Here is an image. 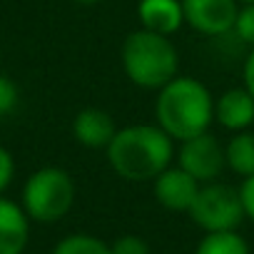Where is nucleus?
Here are the masks:
<instances>
[{
  "instance_id": "nucleus-1",
  "label": "nucleus",
  "mask_w": 254,
  "mask_h": 254,
  "mask_svg": "<svg viewBox=\"0 0 254 254\" xmlns=\"http://www.w3.org/2000/svg\"><path fill=\"white\" fill-rule=\"evenodd\" d=\"M112 172L127 182H152L175 160V140L155 125H127L105 147Z\"/></svg>"
},
{
  "instance_id": "nucleus-2",
  "label": "nucleus",
  "mask_w": 254,
  "mask_h": 254,
  "mask_svg": "<svg viewBox=\"0 0 254 254\" xmlns=\"http://www.w3.org/2000/svg\"><path fill=\"white\" fill-rule=\"evenodd\" d=\"M155 117L157 125L175 142H182L187 137L207 132L212 127L214 95L197 77L177 75L157 90Z\"/></svg>"
},
{
  "instance_id": "nucleus-3",
  "label": "nucleus",
  "mask_w": 254,
  "mask_h": 254,
  "mask_svg": "<svg viewBox=\"0 0 254 254\" xmlns=\"http://www.w3.org/2000/svg\"><path fill=\"white\" fill-rule=\"evenodd\" d=\"M120 60L127 80L142 90H160L180 75V53L172 38L145 28L125 38Z\"/></svg>"
},
{
  "instance_id": "nucleus-4",
  "label": "nucleus",
  "mask_w": 254,
  "mask_h": 254,
  "mask_svg": "<svg viewBox=\"0 0 254 254\" xmlns=\"http://www.w3.org/2000/svg\"><path fill=\"white\" fill-rule=\"evenodd\" d=\"M20 204L35 222L50 224L63 219L75 204V182L70 172L53 165L35 170L23 185Z\"/></svg>"
},
{
  "instance_id": "nucleus-5",
  "label": "nucleus",
  "mask_w": 254,
  "mask_h": 254,
  "mask_svg": "<svg viewBox=\"0 0 254 254\" xmlns=\"http://www.w3.org/2000/svg\"><path fill=\"white\" fill-rule=\"evenodd\" d=\"M197 227L204 232H224L237 229L244 219V207L239 190L224 182H204L187 212Z\"/></svg>"
},
{
  "instance_id": "nucleus-6",
  "label": "nucleus",
  "mask_w": 254,
  "mask_h": 254,
  "mask_svg": "<svg viewBox=\"0 0 254 254\" xmlns=\"http://www.w3.org/2000/svg\"><path fill=\"white\" fill-rule=\"evenodd\" d=\"M175 157H177V165L185 172H190L199 185L214 182L224 172V167H227L224 145L209 130L202 132V135L182 140L180 147L175 150Z\"/></svg>"
},
{
  "instance_id": "nucleus-7",
  "label": "nucleus",
  "mask_w": 254,
  "mask_h": 254,
  "mask_svg": "<svg viewBox=\"0 0 254 254\" xmlns=\"http://www.w3.org/2000/svg\"><path fill=\"white\" fill-rule=\"evenodd\" d=\"M180 3H182L185 25H190L192 30L207 38H219L232 33L239 10L237 0H180Z\"/></svg>"
},
{
  "instance_id": "nucleus-8",
  "label": "nucleus",
  "mask_w": 254,
  "mask_h": 254,
  "mask_svg": "<svg viewBox=\"0 0 254 254\" xmlns=\"http://www.w3.org/2000/svg\"><path fill=\"white\" fill-rule=\"evenodd\" d=\"M152 192L155 199L170 209V212H190L197 192H199V182L185 172L180 165H170L167 170H162L155 180H152Z\"/></svg>"
},
{
  "instance_id": "nucleus-9",
  "label": "nucleus",
  "mask_w": 254,
  "mask_h": 254,
  "mask_svg": "<svg viewBox=\"0 0 254 254\" xmlns=\"http://www.w3.org/2000/svg\"><path fill=\"white\" fill-rule=\"evenodd\" d=\"M214 122L227 132H242L254 125V97L247 87H229L214 97Z\"/></svg>"
},
{
  "instance_id": "nucleus-10",
  "label": "nucleus",
  "mask_w": 254,
  "mask_h": 254,
  "mask_svg": "<svg viewBox=\"0 0 254 254\" xmlns=\"http://www.w3.org/2000/svg\"><path fill=\"white\" fill-rule=\"evenodd\" d=\"M117 132V125L107 110L85 107L72 120V137L90 150H105Z\"/></svg>"
},
{
  "instance_id": "nucleus-11",
  "label": "nucleus",
  "mask_w": 254,
  "mask_h": 254,
  "mask_svg": "<svg viewBox=\"0 0 254 254\" xmlns=\"http://www.w3.org/2000/svg\"><path fill=\"white\" fill-rule=\"evenodd\" d=\"M30 239V217L23 204L0 194V254H23Z\"/></svg>"
},
{
  "instance_id": "nucleus-12",
  "label": "nucleus",
  "mask_w": 254,
  "mask_h": 254,
  "mask_svg": "<svg viewBox=\"0 0 254 254\" xmlns=\"http://www.w3.org/2000/svg\"><path fill=\"white\" fill-rule=\"evenodd\" d=\"M137 18H140V28L170 38L185 25L180 0H140Z\"/></svg>"
},
{
  "instance_id": "nucleus-13",
  "label": "nucleus",
  "mask_w": 254,
  "mask_h": 254,
  "mask_svg": "<svg viewBox=\"0 0 254 254\" xmlns=\"http://www.w3.org/2000/svg\"><path fill=\"white\" fill-rule=\"evenodd\" d=\"M224 160L227 167L242 180L254 175V132L252 130L232 132L229 142L224 145Z\"/></svg>"
},
{
  "instance_id": "nucleus-14",
  "label": "nucleus",
  "mask_w": 254,
  "mask_h": 254,
  "mask_svg": "<svg viewBox=\"0 0 254 254\" xmlns=\"http://www.w3.org/2000/svg\"><path fill=\"white\" fill-rule=\"evenodd\" d=\"M194 254H249V244L237 229L204 232Z\"/></svg>"
},
{
  "instance_id": "nucleus-15",
  "label": "nucleus",
  "mask_w": 254,
  "mask_h": 254,
  "mask_svg": "<svg viewBox=\"0 0 254 254\" xmlns=\"http://www.w3.org/2000/svg\"><path fill=\"white\" fill-rule=\"evenodd\" d=\"M50 254H110V244L92 234H67L53 247Z\"/></svg>"
},
{
  "instance_id": "nucleus-16",
  "label": "nucleus",
  "mask_w": 254,
  "mask_h": 254,
  "mask_svg": "<svg viewBox=\"0 0 254 254\" xmlns=\"http://www.w3.org/2000/svg\"><path fill=\"white\" fill-rule=\"evenodd\" d=\"M232 33H234L242 43H247L249 48H254V3L239 5Z\"/></svg>"
},
{
  "instance_id": "nucleus-17",
  "label": "nucleus",
  "mask_w": 254,
  "mask_h": 254,
  "mask_svg": "<svg viewBox=\"0 0 254 254\" xmlns=\"http://www.w3.org/2000/svg\"><path fill=\"white\" fill-rule=\"evenodd\" d=\"M110 254H150V244L137 234H122L110 244Z\"/></svg>"
},
{
  "instance_id": "nucleus-18",
  "label": "nucleus",
  "mask_w": 254,
  "mask_h": 254,
  "mask_svg": "<svg viewBox=\"0 0 254 254\" xmlns=\"http://www.w3.org/2000/svg\"><path fill=\"white\" fill-rule=\"evenodd\" d=\"M18 102H20V90H18V85H15L8 75L0 72V117L10 115V112L18 107Z\"/></svg>"
},
{
  "instance_id": "nucleus-19",
  "label": "nucleus",
  "mask_w": 254,
  "mask_h": 254,
  "mask_svg": "<svg viewBox=\"0 0 254 254\" xmlns=\"http://www.w3.org/2000/svg\"><path fill=\"white\" fill-rule=\"evenodd\" d=\"M13 177H15V157L10 155L8 147L0 145V194H5Z\"/></svg>"
},
{
  "instance_id": "nucleus-20",
  "label": "nucleus",
  "mask_w": 254,
  "mask_h": 254,
  "mask_svg": "<svg viewBox=\"0 0 254 254\" xmlns=\"http://www.w3.org/2000/svg\"><path fill=\"white\" fill-rule=\"evenodd\" d=\"M239 197H242V207H244V217L254 222V175L244 177L239 185Z\"/></svg>"
},
{
  "instance_id": "nucleus-21",
  "label": "nucleus",
  "mask_w": 254,
  "mask_h": 254,
  "mask_svg": "<svg viewBox=\"0 0 254 254\" xmlns=\"http://www.w3.org/2000/svg\"><path fill=\"white\" fill-rule=\"evenodd\" d=\"M242 85H244L247 92L254 97V48H252L249 55L244 58V65H242Z\"/></svg>"
},
{
  "instance_id": "nucleus-22",
  "label": "nucleus",
  "mask_w": 254,
  "mask_h": 254,
  "mask_svg": "<svg viewBox=\"0 0 254 254\" xmlns=\"http://www.w3.org/2000/svg\"><path fill=\"white\" fill-rule=\"evenodd\" d=\"M72 3H77V5H95V3H100V0H72Z\"/></svg>"
},
{
  "instance_id": "nucleus-23",
  "label": "nucleus",
  "mask_w": 254,
  "mask_h": 254,
  "mask_svg": "<svg viewBox=\"0 0 254 254\" xmlns=\"http://www.w3.org/2000/svg\"><path fill=\"white\" fill-rule=\"evenodd\" d=\"M239 5H247V3H254V0H237Z\"/></svg>"
}]
</instances>
